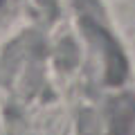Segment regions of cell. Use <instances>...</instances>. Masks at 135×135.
<instances>
[{
  "instance_id": "obj_1",
  "label": "cell",
  "mask_w": 135,
  "mask_h": 135,
  "mask_svg": "<svg viewBox=\"0 0 135 135\" xmlns=\"http://www.w3.org/2000/svg\"><path fill=\"white\" fill-rule=\"evenodd\" d=\"M2 2H5V0H0V5H2Z\"/></svg>"
}]
</instances>
